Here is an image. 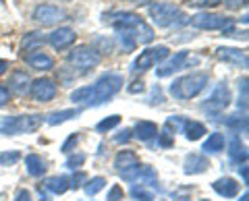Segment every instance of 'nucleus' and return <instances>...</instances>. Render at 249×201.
I'll list each match as a JSON object with an SVG mask.
<instances>
[{"label": "nucleus", "instance_id": "obj_8", "mask_svg": "<svg viewBox=\"0 0 249 201\" xmlns=\"http://www.w3.org/2000/svg\"><path fill=\"white\" fill-rule=\"evenodd\" d=\"M166 56H168V48H166V46H158V48L143 50V52L137 56L135 63H133V71H135V73L147 71V68L156 67V65L160 63V60H164Z\"/></svg>", "mask_w": 249, "mask_h": 201}, {"label": "nucleus", "instance_id": "obj_37", "mask_svg": "<svg viewBox=\"0 0 249 201\" xmlns=\"http://www.w3.org/2000/svg\"><path fill=\"white\" fill-rule=\"evenodd\" d=\"M77 141H79V137H77V135H71V137H69V141L62 145V151H71V148H75Z\"/></svg>", "mask_w": 249, "mask_h": 201}, {"label": "nucleus", "instance_id": "obj_42", "mask_svg": "<svg viewBox=\"0 0 249 201\" xmlns=\"http://www.w3.org/2000/svg\"><path fill=\"white\" fill-rule=\"evenodd\" d=\"M6 68H9V63H6V60H2V58H0V75H2V73L6 71Z\"/></svg>", "mask_w": 249, "mask_h": 201}, {"label": "nucleus", "instance_id": "obj_7", "mask_svg": "<svg viewBox=\"0 0 249 201\" xmlns=\"http://www.w3.org/2000/svg\"><path fill=\"white\" fill-rule=\"evenodd\" d=\"M100 60H102L100 52L91 46H79V48L69 52V63L75 65L77 68H93L100 65Z\"/></svg>", "mask_w": 249, "mask_h": 201}, {"label": "nucleus", "instance_id": "obj_6", "mask_svg": "<svg viewBox=\"0 0 249 201\" xmlns=\"http://www.w3.org/2000/svg\"><path fill=\"white\" fill-rule=\"evenodd\" d=\"M197 29H206V32H214V29H222V32H231L232 27V19L222 17V15H214V13H197L189 19Z\"/></svg>", "mask_w": 249, "mask_h": 201}, {"label": "nucleus", "instance_id": "obj_21", "mask_svg": "<svg viewBox=\"0 0 249 201\" xmlns=\"http://www.w3.org/2000/svg\"><path fill=\"white\" fill-rule=\"evenodd\" d=\"M44 187L50 193H54V195H62V193H67V189L71 187V184H69L67 176H52V179H48L44 183Z\"/></svg>", "mask_w": 249, "mask_h": 201}, {"label": "nucleus", "instance_id": "obj_47", "mask_svg": "<svg viewBox=\"0 0 249 201\" xmlns=\"http://www.w3.org/2000/svg\"><path fill=\"white\" fill-rule=\"evenodd\" d=\"M201 201H208V199H201Z\"/></svg>", "mask_w": 249, "mask_h": 201}, {"label": "nucleus", "instance_id": "obj_35", "mask_svg": "<svg viewBox=\"0 0 249 201\" xmlns=\"http://www.w3.org/2000/svg\"><path fill=\"white\" fill-rule=\"evenodd\" d=\"M88 181V176H85V172H77L71 181H69V184H71L73 189H79V187H83V183Z\"/></svg>", "mask_w": 249, "mask_h": 201}, {"label": "nucleus", "instance_id": "obj_18", "mask_svg": "<svg viewBox=\"0 0 249 201\" xmlns=\"http://www.w3.org/2000/svg\"><path fill=\"white\" fill-rule=\"evenodd\" d=\"M27 65L34 67V68H40V71H50L54 67V60L48 56V54H44L42 50H34L27 54Z\"/></svg>", "mask_w": 249, "mask_h": 201}, {"label": "nucleus", "instance_id": "obj_34", "mask_svg": "<svg viewBox=\"0 0 249 201\" xmlns=\"http://www.w3.org/2000/svg\"><path fill=\"white\" fill-rule=\"evenodd\" d=\"M85 162V156L83 153H77V156H69V160H67V168H79L81 164Z\"/></svg>", "mask_w": 249, "mask_h": 201}, {"label": "nucleus", "instance_id": "obj_26", "mask_svg": "<svg viewBox=\"0 0 249 201\" xmlns=\"http://www.w3.org/2000/svg\"><path fill=\"white\" fill-rule=\"evenodd\" d=\"M191 6H216V4H227L229 9H239L243 0H189Z\"/></svg>", "mask_w": 249, "mask_h": 201}, {"label": "nucleus", "instance_id": "obj_19", "mask_svg": "<svg viewBox=\"0 0 249 201\" xmlns=\"http://www.w3.org/2000/svg\"><path fill=\"white\" fill-rule=\"evenodd\" d=\"M137 164H139V160H137V156L133 151H121L114 160V168L119 170L121 174L127 172V170H131V168H135Z\"/></svg>", "mask_w": 249, "mask_h": 201}, {"label": "nucleus", "instance_id": "obj_11", "mask_svg": "<svg viewBox=\"0 0 249 201\" xmlns=\"http://www.w3.org/2000/svg\"><path fill=\"white\" fill-rule=\"evenodd\" d=\"M31 96H34L37 102H50V100H54V96H56V85H54L52 79H36L34 83H31Z\"/></svg>", "mask_w": 249, "mask_h": 201}, {"label": "nucleus", "instance_id": "obj_30", "mask_svg": "<svg viewBox=\"0 0 249 201\" xmlns=\"http://www.w3.org/2000/svg\"><path fill=\"white\" fill-rule=\"evenodd\" d=\"M131 195H133L137 201H154L152 193L145 191V184H142V187H139V184H135V187L131 189Z\"/></svg>", "mask_w": 249, "mask_h": 201}, {"label": "nucleus", "instance_id": "obj_22", "mask_svg": "<svg viewBox=\"0 0 249 201\" xmlns=\"http://www.w3.org/2000/svg\"><path fill=\"white\" fill-rule=\"evenodd\" d=\"M25 166L31 176H42L46 172V162L40 156H36V153H29L25 158Z\"/></svg>", "mask_w": 249, "mask_h": 201}, {"label": "nucleus", "instance_id": "obj_9", "mask_svg": "<svg viewBox=\"0 0 249 201\" xmlns=\"http://www.w3.org/2000/svg\"><path fill=\"white\" fill-rule=\"evenodd\" d=\"M229 104H231V91H229V87H227V83H220V85H218V87L214 89V94L206 100L204 110H208V112H220V110H224V108H227Z\"/></svg>", "mask_w": 249, "mask_h": 201}, {"label": "nucleus", "instance_id": "obj_33", "mask_svg": "<svg viewBox=\"0 0 249 201\" xmlns=\"http://www.w3.org/2000/svg\"><path fill=\"white\" fill-rule=\"evenodd\" d=\"M34 44H44V40H42V35H40V34H29L25 40H23V48L29 50Z\"/></svg>", "mask_w": 249, "mask_h": 201}, {"label": "nucleus", "instance_id": "obj_4", "mask_svg": "<svg viewBox=\"0 0 249 201\" xmlns=\"http://www.w3.org/2000/svg\"><path fill=\"white\" fill-rule=\"evenodd\" d=\"M150 17L154 19V23L158 27H170V25H187L189 23V17L177 9L175 4L170 2H156L150 6Z\"/></svg>", "mask_w": 249, "mask_h": 201}, {"label": "nucleus", "instance_id": "obj_31", "mask_svg": "<svg viewBox=\"0 0 249 201\" xmlns=\"http://www.w3.org/2000/svg\"><path fill=\"white\" fill-rule=\"evenodd\" d=\"M224 122H227V127H231V129H237V131H241V129H247V118L245 117H229L227 120H224Z\"/></svg>", "mask_w": 249, "mask_h": 201}, {"label": "nucleus", "instance_id": "obj_1", "mask_svg": "<svg viewBox=\"0 0 249 201\" xmlns=\"http://www.w3.org/2000/svg\"><path fill=\"white\" fill-rule=\"evenodd\" d=\"M123 87V77L121 75H114V73H108L102 75L100 79L91 85V87H81L71 94L73 102H83L88 106H100L108 102L116 91Z\"/></svg>", "mask_w": 249, "mask_h": 201}, {"label": "nucleus", "instance_id": "obj_44", "mask_svg": "<svg viewBox=\"0 0 249 201\" xmlns=\"http://www.w3.org/2000/svg\"><path fill=\"white\" fill-rule=\"evenodd\" d=\"M241 170V176H243V181H247V168L243 166V168H239Z\"/></svg>", "mask_w": 249, "mask_h": 201}, {"label": "nucleus", "instance_id": "obj_45", "mask_svg": "<svg viewBox=\"0 0 249 201\" xmlns=\"http://www.w3.org/2000/svg\"><path fill=\"white\" fill-rule=\"evenodd\" d=\"M135 2H137V4H147L150 0H135Z\"/></svg>", "mask_w": 249, "mask_h": 201}, {"label": "nucleus", "instance_id": "obj_23", "mask_svg": "<svg viewBox=\"0 0 249 201\" xmlns=\"http://www.w3.org/2000/svg\"><path fill=\"white\" fill-rule=\"evenodd\" d=\"M81 110L79 108H71V110H60V112H52L46 117V120H48V125H60V122H65L69 118H75V117H79Z\"/></svg>", "mask_w": 249, "mask_h": 201}, {"label": "nucleus", "instance_id": "obj_24", "mask_svg": "<svg viewBox=\"0 0 249 201\" xmlns=\"http://www.w3.org/2000/svg\"><path fill=\"white\" fill-rule=\"evenodd\" d=\"M229 156H231L232 162H239V164L247 160V148L241 143L239 137H232L231 139V151H229Z\"/></svg>", "mask_w": 249, "mask_h": 201}, {"label": "nucleus", "instance_id": "obj_13", "mask_svg": "<svg viewBox=\"0 0 249 201\" xmlns=\"http://www.w3.org/2000/svg\"><path fill=\"white\" fill-rule=\"evenodd\" d=\"M187 60H189V54H187L185 50H183V52H177L175 56L168 60V63H164L160 68H156V75H158V77H168V75H173V73H177V71H181V68H185Z\"/></svg>", "mask_w": 249, "mask_h": 201}, {"label": "nucleus", "instance_id": "obj_39", "mask_svg": "<svg viewBox=\"0 0 249 201\" xmlns=\"http://www.w3.org/2000/svg\"><path fill=\"white\" fill-rule=\"evenodd\" d=\"M15 201H31L29 191H25V189H19V191H17V197H15Z\"/></svg>", "mask_w": 249, "mask_h": 201}, {"label": "nucleus", "instance_id": "obj_38", "mask_svg": "<svg viewBox=\"0 0 249 201\" xmlns=\"http://www.w3.org/2000/svg\"><path fill=\"white\" fill-rule=\"evenodd\" d=\"M187 195H189V189H178L173 197H175V201H189Z\"/></svg>", "mask_w": 249, "mask_h": 201}, {"label": "nucleus", "instance_id": "obj_36", "mask_svg": "<svg viewBox=\"0 0 249 201\" xmlns=\"http://www.w3.org/2000/svg\"><path fill=\"white\" fill-rule=\"evenodd\" d=\"M123 197V189L119 187V184H114V187L110 189V193H108V199L106 201H119Z\"/></svg>", "mask_w": 249, "mask_h": 201}, {"label": "nucleus", "instance_id": "obj_41", "mask_svg": "<svg viewBox=\"0 0 249 201\" xmlns=\"http://www.w3.org/2000/svg\"><path fill=\"white\" fill-rule=\"evenodd\" d=\"M129 137H131V131H129V129H124V131H121V133H119V137H116V141L123 143V141H127Z\"/></svg>", "mask_w": 249, "mask_h": 201}, {"label": "nucleus", "instance_id": "obj_14", "mask_svg": "<svg viewBox=\"0 0 249 201\" xmlns=\"http://www.w3.org/2000/svg\"><path fill=\"white\" fill-rule=\"evenodd\" d=\"M216 56L224 60V63H232L237 67H247V54L243 50H237V48H218L216 50Z\"/></svg>", "mask_w": 249, "mask_h": 201}, {"label": "nucleus", "instance_id": "obj_29", "mask_svg": "<svg viewBox=\"0 0 249 201\" xmlns=\"http://www.w3.org/2000/svg\"><path fill=\"white\" fill-rule=\"evenodd\" d=\"M119 122H121V117H119V114H112V117H108V118H104L102 122H98V131H100V133H106V131H110V129H114L116 125H119Z\"/></svg>", "mask_w": 249, "mask_h": 201}, {"label": "nucleus", "instance_id": "obj_3", "mask_svg": "<svg viewBox=\"0 0 249 201\" xmlns=\"http://www.w3.org/2000/svg\"><path fill=\"white\" fill-rule=\"evenodd\" d=\"M206 85H208V75L206 73L185 75V77L177 79L173 85H170V96H175L177 100H191L197 94H201Z\"/></svg>", "mask_w": 249, "mask_h": 201}, {"label": "nucleus", "instance_id": "obj_20", "mask_svg": "<svg viewBox=\"0 0 249 201\" xmlns=\"http://www.w3.org/2000/svg\"><path fill=\"white\" fill-rule=\"evenodd\" d=\"M156 133H158V127L150 120H139L133 129V135L139 139V141H150Z\"/></svg>", "mask_w": 249, "mask_h": 201}, {"label": "nucleus", "instance_id": "obj_28", "mask_svg": "<svg viewBox=\"0 0 249 201\" xmlns=\"http://www.w3.org/2000/svg\"><path fill=\"white\" fill-rule=\"evenodd\" d=\"M104 184H106V181L102 179V176H96V179H91V181H85V193H88L89 197H93V195H98L100 191L104 189Z\"/></svg>", "mask_w": 249, "mask_h": 201}, {"label": "nucleus", "instance_id": "obj_10", "mask_svg": "<svg viewBox=\"0 0 249 201\" xmlns=\"http://www.w3.org/2000/svg\"><path fill=\"white\" fill-rule=\"evenodd\" d=\"M65 17H67L65 11L58 9V6H52V4H42L34 11V19L37 23H42V25H54V23L62 21Z\"/></svg>", "mask_w": 249, "mask_h": 201}, {"label": "nucleus", "instance_id": "obj_12", "mask_svg": "<svg viewBox=\"0 0 249 201\" xmlns=\"http://www.w3.org/2000/svg\"><path fill=\"white\" fill-rule=\"evenodd\" d=\"M75 32L71 27H58L56 32H52L48 35V42L52 48H56V50H62V48H69L73 42H75Z\"/></svg>", "mask_w": 249, "mask_h": 201}, {"label": "nucleus", "instance_id": "obj_16", "mask_svg": "<svg viewBox=\"0 0 249 201\" xmlns=\"http://www.w3.org/2000/svg\"><path fill=\"white\" fill-rule=\"evenodd\" d=\"M212 187L218 195H222V197H235L239 193V184L235 179H231V176H222V179L214 181Z\"/></svg>", "mask_w": 249, "mask_h": 201}, {"label": "nucleus", "instance_id": "obj_15", "mask_svg": "<svg viewBox=\"0 0 249 201\" xmlns=\"http://www.w3.org/2000/svg\"><path fill=\"white\" fill-rule=\"evenodd\" d=\"M210 168V162L206 156L201 153H191V156L185 158V172L187 174H201Z\"/></svg>", "mask_w": 249, "mask_h": 201}, {"label": "nucleus", "instance_id": "obj_46", "mask_svg": "<svg viewBox=\"0 0 249 201\" xmlns=\"http://www.w3.org/2000/svg\"><path fill=\"white\" fill-rule=\"evenodd\" d=\"M247 199H249V195H247V193H243V197H241L239 201H247Z\"/></svg>", "mask_w": 249, "mask_h": 201}, {"label": "nucleus", "instance_id": "obj_32", "mask_svg": "<svg viewBox=\"0 0 249 201\" xmlns=\"http://www.w3.org/2000/svg\"><path fill=\"white\" fill-rule=\"evenodd\" d=\"M21 153L19 151H4L2 156H0V164L6 166V164H15V162H19Z\"/></svg>", "mask_w": 249, "mask_h": 201}, {"label": "nucleus", "instance_id": "obj_2", "mask_svg": "<svg viewBox=\"0 0 249 201\" xmlns=\"http://www.w3.org/2000/svg\"><path fill=\"white\" fill-rule=\"evenodd\" d=\"M112 25L121 34H137V40L142 44H150L154 40V29L135 13H114L112 15Z\"/></svg>", "mask_w": 249, "mask_h": 201}, {"label": "nucleus", "instance_id": "obj_25", "mask_svg": "<svg viewBox=\"0 0 249 201\" xmlns=\"http://www.w3.org/2000/svg\"><path fill=\"white\" fill-rule=\"evenodd\" d=\"M185 127V133H187V139H191V141H197L201 135H206V127L201 125V122H196V120H187L183 122Z\"/></svg>", "mask_w": 249, "mask_h": 201}, {"label": "nucleus", "instance_id": "obj_17", "mask_svg": "<svg viewBox=\"0 0 249 201\" xmlns=\"http://www.w3.org/2000/svg\"><path fill=\"white\" fill-rule=\"evenodd\" d=\"M9 85H11V91H15V94H19V96H25L31 87V81L25 71H15L9 79Z\"/></svg>", "mask_w": 249, "mask_h": 201}, {"label": "nucleus", "instance_id": "obj_43", "mask_svg": "<svg viewBox=\"0 0 249 201\" xmlns=\"http://www.w3.org/2000/svg\"><path fill=\"white\" fill-rule=\"evenodd\" d=\"M143 89V83H133V87H131V91H139Z\"/></svg>", "mask_w": 249, "mask_h": 201}, {"label": "nucleus", "instance_id": "obj_27", "mask_svg": "<svg viewBox=\"0 0 249 201\" xmlns=\"http://www.w3.org/2000/svg\"><path fill=\"white\" fill-rule=\"evenodd\" d=\"M222 148H224V137L220 133H212L208 137V141L204 143V151H208V153H216Z\"/></svg>", "mask_w": 249, "mask_h": 201}, {"label": "nucleus", "instance_id": "obj_40", "mask_svg": "<svg viewBox=\"0 0 249 201\" xmlns=\"http://www.w3.org/2000/svg\"><path fill=\"white\" fill-rule=\"evenodd\" d=\"M6 102H9V89L4 85H0V106H4Z\"/></svg>", "mask_w": 249, "mask_h": 201}, {"label": "nucleus", "instance_id": "obj_5", "mask_svg": "<svg viewBox=\"0 0 249 201\" xmlns=\"http://www.w3.org/2000/svg\"><path fill=\"white\" fill-rule=\"evenodd\" d=\"M40 114H31V117H11L4 118L0 122V135H19V133H29V131H36L37 127L42 125Z\"/></svg>", "mask_w": 249, "mask_h": 201}]
</instances>
